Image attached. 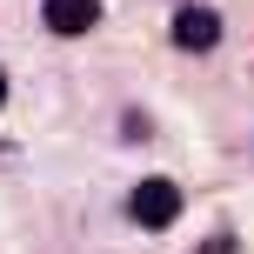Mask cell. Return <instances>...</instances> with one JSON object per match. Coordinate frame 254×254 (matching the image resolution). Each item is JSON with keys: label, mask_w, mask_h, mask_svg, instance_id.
I'll use <instances>...</instances> for the list:
<instances>
[{"label": "cell", "mask_w": 254, "mask_h": 254, "mask_svg": "<svg viewBox=\"0 0 254 254\" xmlns=\"http://www.w3.org/2000/svg\"><path fill=\"white\" fill-rule=\"evenodd\" d=\"M127 214H134L140 228H167V221L181 214V188L174 181H140L134 201H127Z\"/></svg>", "instance_id": "1"}, {"label": "cell", "mask_w": 254, "mask_h": 254, "mask_svg": "<svg viewBox=\"0 0 254 254\" xmlns=\"http://www.w3.org/2000/svg\"><path fill=\"white\" fill-rule=\"evenodd\" d=\"M174 40L188 54H207L221 40V13H207V7H181V20H174Z\"/></svg>", "instance_id": "2"}, {"label": "cell", "mask_w": 254, "mask_h": 254, "mask_svg": "<svg viewBox=\"0 0 254 254\" xmlns=\"http://www.w3.org/2000/svg\"><path fill=\"white\" fill-rule=\"evenodd\" d=\"M47 27L54 34H94V20H101V0H47Z\"/></svg>", "instance_id": "3"}, {"label": "cell", "mask_w": 254, "mask_h": 254, "mask_svg": "<svg viewBox=\"0 0 254 254\" xmlns=\"http://www.w3.org/2000/svg\"><path fill=\"white\" fill-rule=\"evenodd\" d=\"M0 107H7V74H0Z\"/></svg>", "instance_id": "4"}]
</instances>
